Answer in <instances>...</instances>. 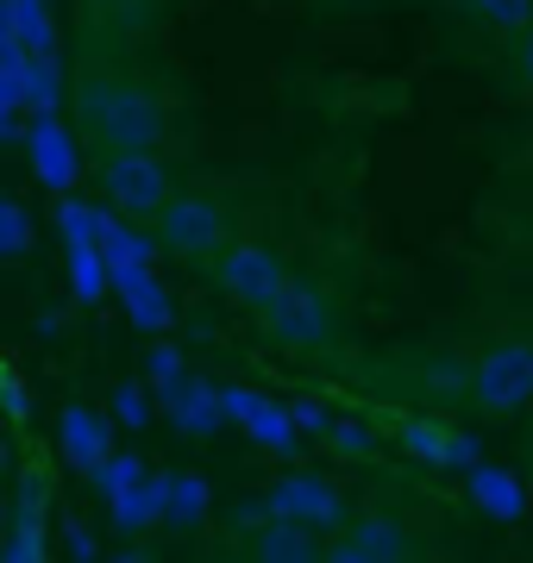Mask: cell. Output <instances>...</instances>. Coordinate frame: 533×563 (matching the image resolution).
<instances>
[{"mask_svg": "<svg viewBox=\"0 0 533 563\" xmlns=\"http://www.w3.org/2000/svg\"><path fill=\"white\" fill-rule=\"evenodd\" d=\"M113 563H144V558H139V551H120V558H113Z\"/></svg>", "mask_w": 533, "mask_h": 563, "instance_id": "f1b7e54d", "label": "cell"}, {"mask_svg": "<svg viewBox=\"0 0 533 563\" xmlns=\"http://www.w3.org/2000/svg\"><path fill=\"white\" fill-rule=\"evenodd\" d=\"M39 501H44V483L20 488V514H13V539H7V563H51V544H44V520H39Z\"/></svg>", "mask_w": 533, "mask_h": 563, "instance_id": "5bb4252c", "label": "cell"}, {"mask_svg": "<svg viewBox=\"0 0 533 563\" xmlns=\"http://www.w3.org/2000/svg\"><path fill=\"white\" fill-rule=\"evenodd\" d=\"M226 413H239V426H246L258 444H270V451H289V444H295V413H283V407L264 401V395L226 388Z\"/></svg>", "mask_w": 533, "mask_h": 563, "instance_id": "7c38bea8", "label": "cell"}, {"mask_svg": "<svg viewBox=\"0 0 533 563\" xmlns=\"http://www.w3.org/2000/svg\"><path fill=\"white\" fill-rule=\"evenodd\" d=\"M101 251H107V269H151V239L120 225L113 213H101Z\"/></svg>", "mask_w": 533, "mask_h": 563, "instance_id": "ac0fdd59", "label": "cell"}, {"mask_svg": "<svg viewBox=\"0 0 533 563\" xmlns=\"http://www.w3.org/2000/svg\"><path fill=\"white\" fill-rule=\"evenodd\" d=\"M157 232H164L170 251H183V257H207V251H220V239H226V213L214 201H202V195H176V201L164 207Z\"/></svg>", "mask_w": 533, "mask_h": 563, "instance_id": "52a82bcc", "label": "cell"}, {"mask_svg": "<svg viewBox=\"0 0 533 563\" xmlns=\"http://www.w3.org/2000/svg\"><path fill=\"white\" fill-rule=\"evenodd\" d=\"M270 507V520H295V526H308V532H339L346 526V501H339V488L320 483V476H283V483H270L264 495Z\"/></svg>", "mask_w": 533, "mask_h": 563, "instance_id": "5b68a950", "label": "cell"}, {"mask_svg": "<svg viewBox=\"0 0 533 563\" xmlns=\"http://www.w3.org/2000/svg\"><path fill=\"white\" fill-rule=\"evenodd\" d=\"M220 288L232 295L239 307H251V313H270V307L283 301L289 288V269H283V257L276 251H264V244H232V251H220Z\"/></svg>", "mask_w": 533, "mask_h": 563, "instance_id": "3957f363", "label": "cell"}, {"mask_svg": "<svg viewBox=\"0 0 533 563\" xmlns=\"http://www.w3.org/2000/svg\"><path fill=\"white\" fill-rule=\"evenodd\" d=\"M471 501L490 507L496 520H521V514H527L521 483H514V476H502V470H490V463H477V470H471Z\"/></svg>", "mask_w": 533, "mask_h": 563, "instance_id": "e0dca14e", "label": "cell"}, {"mask_svg": "<svg viewBox=\"0 0 533 563\" xmlns=\"http://www.w3.org/2000/svg\"><path fill=\"white\" fill-rule=\"evenodd\" d=\"M509 63H514V76L527 81V95H533V25L509 38Z\"/></svg>", "mask_w": 533, "mask_h": 563, "instance_id": "d4e9b609", "label": "cell"}, {"mask_svg": "<svg viewBox=\"0 0 533 563\" xmlns=\"http://www.w3.org/2000/svg\"><path fill=\"white\" fill-rule=\"evenodd\" d=\"M113 407H120V420H126V426H144V420H151V401H144V388H139V383H120Z\"/></svg>", "mask_w": 533, "mask_h": 563, "instance_id": "cb8c5ba5", "label": "cell"}, {"mask_svg": "<svg viewBox=\"0 0 533 563\" xmlns=\"http://www.w3.org/2000/svg\"><path fill=\"white\" fill-rule=\"evenodd\" d=\"M327 563H370V558H365V551H358V544L333 539V544H327Z\"/></svg>", "mask_w": 533, "mask_h": 563, "instance_id": "4316f807", "label": "cell"}, {"mask_svg": "<svg viewBox=\"0 0 533 563\" xmlns=\"http://www.w3.org/2000/svg\"><path fill=\"white\" fill-rule=\"evenodd\" d=\"M251 563H327V544L295 520H264L251 539Z\"/></svg>", "mask_w": 533, "mask_h": 563, "instance_id": "30bf717a", "label": "cell"}, {"mask_svg": "<svg viewBox=\"0 0 533 563\" xmlns=\"http://www.w3.org/2000/svg\"><path fill=\"white\" fill-rule=\"evenodd\" d=\"M0 239H7V257H25V251H32V220H25L20 201L0 207Z\"/></svg>", "mask_w": 533, "mask_h": 563, "instance_id": "7402d4cb", "label": "cell"}, {"mask_svg": "<svg viewBox=\"0 0 533 563\" xmlns=\"http://www.w3.org/2000/svg\"><path fill=\"white\" fill-rule=\"evenodd\" d=\"M95 483L107 488L113 520H120L126 532H139V526H151V520H170V476L151 483V476H144V457H132V451H120Z\"/></svg>", "mask_w": 533, "mask_h": 563, "instance_id": "277c9868", "label": "cell"}, {"mask_svg": "<svg viewBox=\"0 0 533 563\" xmlns=\"http://www.w3.org/2000/svg\"><path fill=\"white\" fill-rule=\"evenodd\" d=\"M471 401L490 407V413L533 401V344H496L490 357L471 369Z\"/></svg>", "mask_w": 533, "mask_h": 563, "instance_id": "8992f818", "label": "cell"}, {"mask_svg": "<svg viewBox=\"0 0 533 563\" xmlns=\"http://www.w3.org/2000/svg\"><path fill=\"white\" fill-rule=\"evenodd\" d=\"M25 107L39 120H57V57H32V76H25Z\"/></svg>", "mask_w": 533, "mask_h": 563, "instance_id": "44dd1931", "label": "cell"}, {"mask_svg": "<svg viewBox=\"0 0 533 563\" xmlns=\"http://www.w3.org/2000/svg\"><path fill=\"white\" fill-rule=\"evenodd\" d=\"M151 383H157V395H170V388L183 383V357H176L170 344H157V351H151Z\"/></svg>", "mask_w": 533, "mask_h": 563, "instance_id": "603a6c76", "label": "cell"}, {"mask_svg": "<svg viewBox=\"0 0 533 563\" xmlns=\"http://www.w3.org/2000/svg\"><path fill=\"white\" fill-rule=\"evenodd\" d=\"M69 551H76V558H95V539H88V532H83V526H69Z\"/></svg>", "mask_w": 533, "mask_h": 563, "instance_id": "83f0119b", "label": "cell"}, {"mask_svg": "<svg viewBox=\"0 0 533 563\" xmlns=\"http://www.w3.org/2000/svg\"><path fill=\"white\" fill-rule=\"evenodd\" d=\"M69 107H76L83 139L95 144L101 157H120V151H157V144H164V107L151 101L139 81H126V76H107V69L76 76Z\"/></svg>", "mask_w": 533, "mask_h": 563, "instance_id": "6da1fadb", "label": "cell"}, {"mask_svg": "<svg viewBox=\"0 0 533 563\" xmlns=\"http://www.w3.org/2000/svg\"><path fill=\"white\" fill-rule=\"evenodd\" d=\"M113 288H120V301L132 307V320L144 332H164L170 325V295L151 282V269H113Z\"/></svg>", "mask_w": 533, "mask_h": 563, "instance_id": "2e32d148", "label": "cell"}, {"mask_svg": "<svg viewBox=\"0 0 533 563\" xmlns=\"http://www.w3.org/2000/svg\"><path fill=\"white\" fill-rule=\"evenodd\" d=\"M333 444H339V451H370V439L358 426H333Z\"/></svg>", "mask_w": 533, "mask_h": 563, "instance_id": "484cf974", "label": "cell"}, {"mask_svg": "<svg viewBox=\"0 0 533 563\" xmlns=\"http://www.w3.org/2000/svg\"><path fill=\"white\" fill-rule=\"evenodd\" d=\"M458 13H471L477 25H496V32H527L533 25V0H452Z\"/></svg>", "mask_w": 533, "mask_h": 563, "instance_id": "d6986e66", "label": "cell"}, {"mask_svg": "<svg viewBox=\"0 0 533 563\" xmlns=\"http://www.w3.org/2000/svg\"><path fill=\"white\" fill-rule=\"evenodd\" d=\"M402 444H409L414 457H427V463H465V470H477V451L471 439H458V432H446V426H433V420H402Z\"/></svg>", "mask_w": 533, "mask_h": 563, "instance_id": "9a60e30c", "label": "cell"}, {"mask_svg": "<svg viewBox=\"0 0 533 563\" xmlns=\"http://www.w3.org/2000/svg\"><path fill=\"white\" fill-rule=\"evenodd\" d=\"M25 144H32V176H39L44 188H57V195H63V188L76 181V144H69L63 120H32Z\"/></svg>", "mask_w": 533, "mask_h": 563, "instance_id": "9c48e42d", "label": "cell"}, {"mask_svg": "<svg viewBox=\"0 0 533 563\" xmlns=\"http://www.w3.org/2000/svg\"><path fill=\"white\" fill-rule=\"evenodd\" d=\"M264 325L283 344H320L327 339V307H320V295H308V288H289L283 301L264 313Z\"/></svg>", "mask_w": 533, "mask_h": 563, "instance_id": "8fae6325", "label": "cell"}, {"mask_svg": "<svg viewBox=\"0 0 533 563\" xmlns=\"http://www.w3.org/2000/svg\"><path fill=\"white\" fill-rule=\"evenodd\" d=\"M57 439H63V457L76 463V470H88V476H101L107 463V420L95 413V407H63V420H57Z\"/></svg>", "mask_w": 533, "mask_h": 563, "instance_id": "ba28073f", "label": "cell"}, {"mask_svg": "<svg viewBox=\"0 0 533 563\" xmlns=\"http://www.w3.org/2000/svg\"><path fill=\"white\" fill-rule=\"evenodd\" d=\"M101 195L120 207L126 220H164L170 195V169L157 151H120V157H101Z\"/></svg>", "mask_w": 533, "mask_h": 563, "instance_id": "7a4b0ae2", "label": "cell"}, {"mask_svg": "<svg viewBox=\"0 0 533 563\" xmlns=\"http://www.w3.org/2000/svg\"><path fill=\"white\" fill-rule=\"evenodd\" d=\"M202 514H207V483L202 476H188V470H176V476H170V520L195 526Z\"/></svg>", "mask_w": 533, "mask_h": 563, "instance_id": "ffe728a7", "label": "cell"}, {"mask_svg": "<svg viewBox=\"0 0 533 563\" xmlns=\"http://www.w3.org/2000/svg\"><path fill=\"white\" fill-rule=\"evenodd\" d=\"M346 544H358L370 563H414L421 551H414V539L402 532V520H390V514H365V520H351V532H339Z\"/></svg>", "mask_w": 533, "mask_h": 563, "instance_id": "4fadbf2b", "label": "cell"}]
</instances>
